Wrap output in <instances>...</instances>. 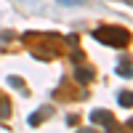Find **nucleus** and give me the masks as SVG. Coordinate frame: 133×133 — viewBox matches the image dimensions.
Wrapping results in <instances>:
<instances>
[{
  "instance_id": "obj_6",
  "label": "nucleus",
  "mask_w": 133,
  "mask_h": 133,
  "mask_svg": "<svg viewBox=\"0 0 133 133\" xmlns=\"http://www.w3.org/2000/svg\"><path fill=\"white\" fill-rule=\"evenodd\" d=\"M8 115H11V104L5 101V96H3V98H0V117H3V120H5Z\"/></svg>"
},
{
  "instance_id": "obj_7",
  "label": "nucleus",
  "mask_w": 133,
  "mask_h": 133,
  "mask_svg": "<svg viewBox=\"0 0 133 133\" xmlns=\"http://www.w3.org/2000/svg\"><path fill=\"white\" fill-rule=\"evenodd\" d=\"M8 85H14V88H24V83H21L16 75H11V77H8Z\"/></svg>"
},
{
  "instance_id": "obj_5",
  "label": "nucleus",
  "mask_w": 133,
  "mask_h": 133,
  "mask_svg": "<svg viewBox=\"0 0 133 133\" xmlns=\"http://www.w3.org/2000/svg\"><path fill=\"white\" fill-rule=\"evenodd\" d=\"M117 75L120 77H133V64H117Z\"/></svg>"
},
{
  "instance_id": "obj_3",
  "label": "nucleus",
  "mask_w": 133,
  "mask_h": 133,
  "mask_svg": "<svg viewBox=\"0 0 133 133\" xmlns=\"http://www.w3.org/2000/svg\"><path fill=\"white\" fill-rule=\"evenodd\" d=\"M75 80H77V83H85V85H88V83L93 80V75H91V69H83V66H77V69H75Z\"/></svg>"
},
{
  "instance_id": "obj_1",
  "label": "nucleus",
  "mask_w": 133,
  "mask_h": 133,
  "mask_svg": "<svg viewBox=\"0 0 133 133\" xmlns=\"http://www.w3.org/2000/svg\"><path fill=\"white\" fill-rule=\"evenodd\" d=\"M93 37L98 43H104V45H109V48H125L130 43V32L125 27H98L93 32Z\"/></svg>"
},
{
  "instance_id": "obj_10",
  "label": "nucleus",
  "mask_w": 133,
  "mask_h": 133,
  "mask_svg": "<svg viewBox=\"0 0 133 133\" xmlns=\"http://www.w3.org/2000/svg\"><path fill=\"white\" fill-rule=\"evenodd\" d=\"M128 128H130V130H133V117H130V120H128Z\"/></svg>"
},
{
  "instance_id": "obj_4",
  "label": "nucleus",
  "mask_w": 133,
  "mask_h": 133,
  "mask_svg": "<svg viewBox=\"0 0 133 133\" xmlns=\"http://www.w3.org/2000/svg\"><path fill=\"white\" fill-rule=\"evenodd\" d=\"M117 104H120V107H125V109H128V107H133V93H130V91L117 93Z\"/></svg>"
},
{
  "instance_id": "obj_12",
  "label": "nucleus",
  "mask_w": 133,
  "mask_h": 133,
  "mask_svg": "<svg viewBox=\"0 0 133 133\" xmlns=\"http://www.w3.org/2000/svg\"><path fill=\"white\" fill-rule=\"evenodd\" d=\"M125 3H130V5H133V0H125Z\"/></svg>"
},
{
  "instance_id": "obj_11",
  "label": "nucleus",
  "mask_w": 133,
  "mask_h": 133,
  "mask_svg": "<svg viewBox=\"0 0 133 133\" xmlns=\"http://www.w3.org/2000/svg\"><path fill=\"white\" fill-rule=\"evenodd\" d=\"M24 3H35V0H24Z\"/></svg>"
},
{
  "instance_id": "obj_2",
  "label": "nucleus",
  "mask_w": 133,
  "mask_h": 133,
  "mask_svg": "<svg viewBox=\"0 0 133 133\" xmlns=\"http://www.w3.org/2000/svg\"><path fill=\"white\" fill-rule=\"evenodd\" d=\"M91 120L96 125H107L109 130L115 128V117H112V112H107V109H93L91 112Z\"/></svg>"
},
{
  "instance_id": "obj_13",
  "label": "nucleus",
  "mask_w": 133,
  "mask_h": 133,
  "mask_svg": "<svg viewBox=\"0 0 133 133\" xmlns=\"http://www.w3.org/2000/svg\"><path fill=\"white\" fill-rule=\"evenodd\" d=\"M0 98H3V93H0Z\"/></svg>"
},
{
  "instance_id": "obj_8",
  "label": "nucleus",
  "mask_w": 133,
  "mask_h": 133,
  "mask_svg": "<svg viewBox=\"0 0 133 133\" xmlns=\"http://www.w3.org/2000/svg\"><path fill=\"white\" fill-rule=\"evenodd\" d=\"M61 5H85V0H59Z\"/></svg>"
},
{
  "instance_id": "obj_9",
  "label": "nucleus",
  "mask_w": 133,
  "mask_h": 133,
  "mask_svg": "<svg viewBox=\"0 0 133 133\" xmlns=\"http://www.w3.org/2000/svg\"><path fill=\"white\" fill-rule=\"evenodd\" d=\"M77 133H96L93 128H83V130H77Z\"/></svg>"
}]
</instances>
